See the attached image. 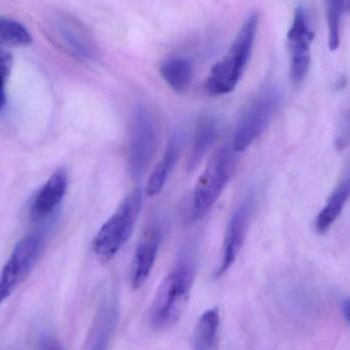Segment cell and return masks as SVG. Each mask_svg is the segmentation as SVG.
<instances>
[{
    "label": "cell",
    "mask_w": 350,
    "mask_h": 350,
    "mask_svg": "<svg viewBox=\"0 0 350 350\" xmlns=\"http://www.w3.org/2000/svg\"><path fill=\"white\" fill-rule=\"evenodd\" d=\"M343 312H345V318L347 319L350 324V299L347 300L343 304Z\"/></svg>",
    "instance_id": "cb8c5ba5"
},
{
    "label": "cell",
    "mask_w": 350,
    "mask_h": 350,
    "mask_svg": "<svg viewBox=\"0 0 350 350\" xmlns=\"http://www.w3.org/2000/svg\"><path fill=\"white\" fill-rule=\"evenodd\" d=\"M161 243V230L150 228L139 241L131 263V282L133 289L137 290L145 285L151 275L157 259Z\"/></svg>",
    "instance_id": "7c38bea8"
},
{
    "label": "cell",
    "mask_w": 350,
    "mask_h": 350,
    "mask_svg": "<svg viewBox=\"0 0 350 350\" xmlns=\"http://www.w3.org/2000/svg\"><path fill=\"white\" fill-rule=\"evenodd\" d=\"M67 189V172L64 168H57L33 196L30 204L31 217L39 220L51 215L63 201Z\"/></svg>",
    "instance_id": "4fadbf2b"
},
{
    "label": "cell",
    "mask_w": 350,
    "mask_h": 350,
    "mask_svg": "<svg viewBox=\"0 0 350 350\" xmlns=\"http://www.w3.org/2000/svg\"><path fill=\"white\" fill-rule=\"evenodd\" d=\"M42 238L27 234L21 239L0 273V306L10 297L32 271L42 251Z\"/></svg>",
    "instance_id": "ba28073f"
},
{
    "label": "cell",
    "mask_w": 350,
    "mask_h": 350,
    "mask_svg": "<svg viewBox=\"0 0 350 350\" xmlns=\"http://www.w3.org/2000/svg\"><path fill=\"white\" fill-rule=\"evenodd\" d=\"M14 59L8 51L0 49V112L6 104V82L12 72Z\"/></svg>",
    "instance_id": "44dd1931"
},
{
    "label": "cell",
    "mask_w": 350,
    "mask_h": 350,
    "mask_svg": "<svg viewBox=\"0 0 350 350\" xmlns=\"http://www.w3.org/2000/svg\"><path fill=\"white\" fill-rule=\"evenodd\" d=\"M40 350H64L61 343L51 335L45 334L40 339Z\"/></svg>",
    "instance_id": "603a6c76"
},
{
    "label": "cell",
    "mask_w": 350,
    "mask_h": 350,
    "mask_svg": "<svg viewBox=\"0 0 350 350\" xmlns=\"http://www.w3.org/2000/svg\"><path fill=\"white\" fill-rule=\"evenodd\" d=\"M119 321V304L115 294L100 300L86 340V350H109Z\"/></svg>",
    "instance_id": "8fae6325"
},
{
    "label": "cell",
    "mask_w": 350,
    "mask_h": 350,
    "mask_svg": "<svg viewBox=\"0 0 350 350\" xmlns=\"http://www.w3.org/2000/svg\"><path fill=\"white\" fill-rule=\"evenodd\" d=\"M179 153H180V139L178 137H174L168 144L161 160L154 168L153 172L148 179L147 187H146V195L148 197H156L161 193L162 189L165 187L168 177L176 165Z\"/></svg>",
    "instance_id": "5bb4252c"
},
{
    "label": "cell",
    "mask_w": 350,
    "mask_h": 350,
    "mask_svg": "<svg viewBox=\"0 0 350 350\" xmlns=\"http://www.w3.org/2000/svg\"><path fill=\"white\" fill-rule=\"evenodd\" d=\"M159 122L149 107H135L129 124L127 166L133 179H139L155 157L159 145Z\"/></svg>",
    "instance_id": "8992f818"
},
{
    "label": "cell",
    "mask_w": 350,
    "mask_h": 350,
    "mask_svg": "<svg viewBox=\"0 0 350 350\" xmlns=\"http://www.w3.org/2000/svg\"><path fill=\"white\" fill-rule=\"evenodd\" d=\"M314 32L308 22V12L298 6L294 12L293 22L287 34L290 55V77L296 85L301 84L310 71L312 61V43Z\"/></svg>",
    "instance_id": "9c48e42d"
},
{
    "label": "cell",
    "mask_w": 350,
    "mask_h": 350,
    "mask_svg": "<svg viewBox=\"0 0 350 350\" xmlns=\"http://www.w3.org/2000/svg\"><path fill=\"white\" fill-rule=\"evenodd\" d=\"M143 207V191H131L116 211L103 224L92 241V249L100 261L111 260L131 239Z\"/></svg>",
    "instance_id": "277c9868"
},
{
    "label": "cell",
    "mask_w": 350,
    "mask_h": 350,
    "mask_svg": "<svg viewBox=\"0 0 350 350\" xmlns=\"http://www.w3.org/2000/svg\"><path fill=\"white\" fill-rule=\"evenodd\" d=\"M345 3V14H350V0H343Z\"/></svg>",
    "instance_id": "d4e9b609"
},
{
    "label": "cell",
    "mask_w": 350,
    "mask_h": 350,
    "mask_svg": "<svg viewBox=\"0 0 350 350\" xmlns=\"http://www.w3.org/2000/svg\"><path fill=\"white\" fill-rule=\"evenodd\" d=\"M253 198L249 197L237 208L226 226L222 244L221 256L215 278H220L234 265L246 240L253 211Z\"/></svg>",
    "instance_id": "30bf717a"
},
{
    "label": "cell",
    "mask_w": 350,
    "mask_h": 350,
    "mask_svg": "<svg viewBox=\"0 0 350 350\" xmlns=\"http://www.w3.org/2000/svg\"><path fill=\"white\" fill-rule=\"evenodd\" d=\"M217 123L213 117H203L196 127L193 146L189 153L187 170L193 172L213 146L217 137Z\"/></svg>",
    "instance_id": "9a60e30c"
},
{
    "label": "cell",
    "mask_w": 350,
    "mask_h": 350,
    "mask_svg": "<svg viewBox=\"0 0 350 350\" xmlns=\"http://www.w3.org/2000/svg\"><path fill=\"white\" fill-rule=\"evenodd\" d=\"M236 167L234 151L230 146L219 148L200 175L191 196L189 221L203 217L219 199Z\"/></svg>",
    "instance_id": "3957f363"
},
{
    "label": "cell",
    "mask_w": 350,
    "mask_h": 350,
    "mask_svg": "<svg viewBox=\"0 0 350 350\" xmlns=\"http://www.w3.org/2000/svg\"><path fill=\"white\" fill-rule=\"evenodd\" d=\"M220 314L217 308L203 312L193 331V350L217 349Z\"/></svg>",
    "instance_id": "e0dca14e"
},
{
    "label": "cell",
    "mask_w": 350,
    "mask_h": 350,
    "mask_svg": "<svg viewBox=\"0 0 350 350\" xmlns=\"http://www.w3.org/2000/svg\"><path fill=\"white\" fill-rule=\"evenodd\" d=\"M193 278L195 269L187 260L177 263L164 278L150 310L152 328L167 330L180 320L191 296Z\"/></svg>",
    "instance_id": "7a4b0ae2"
},
{
    "label": "cell",
    "mask_w": 350,
    "mask_h": 350,
    "mask_svg": "<svg viewBox=\"0 0 350 350\" xmlns=\"http://www.w3.org/2000/svg\"><path fill=\"white\" fill-rule=\"evenodd\" d=\"M42 28L53 46L76 61L90 63L98 55V45L92 31L71 14L53 12L45 18Z\"/></svg>",
    "instance_id": "5b68a950"
},
{
    "label": "cell",
    "mask_w": 350,
    "mask_h": 350,
    "mask_svg": "<svg viewBox=\"0 0 350 350\" xmlns=\"http://www.w3.org/2000/svg\"><path fill=\"white\" fill-rule=\"evenodd\" d=\"M345 14L343 0H327L329 28V49L335 51L340 45L341 18Z\"/></svg>",
    "instance_id": "ffe728a7"
},
{
    "label": "cell",
    "mask_w": 350,
    "mask_h": 350,
    "mask_svg": "<svg viewBox=\"0 0 350 350\" xmlns=\"http://www.w3.org/2000/svg\"><path fill=\"white\" fill-rule=\"evenodd\" d=\"M350 198V174L347 175L333 191L322 211L317 216L316 230L320 234L328 232L333 226L341 212L345 209Z\"/></svg>",
    "instance_id": "2e32d148"
},
{
    "label": "cell",
    "mask_w": 350,
    "mask_h": 350,
    "mask_svg": "<svg viewBox=\"0 0 350 350\" xmlns=\"http://www.w3.org/2000/svg\"><path fill=\"white\" fill-rule=\"evenodd\" d=\"M282 102L281 92L273 86L261 90L241 117L232 148L234 153L248 149L269 127Z\"/></svg>",
    "instance_id": "52a82bcc"
},
{
    "label": "cell",
    "mask_w": 350,
    "mask_h": 350,
    "mask_svg": "<svg viewBox=\"0 0 350 350\" xmlns=\"http://www.w3.org/2000/svg\"><path fill=\"white\" fill-rule=\"evenodd\" d=\"M160 73L174 92L183 94L191 84L193 68L187 59H170L162 64Z\"/></svg>",
    "instance_id": "ac0fdd59"
},
{
    "label": "cell",
    "mask_w": 350,
    "mask_h": 350,
    "mask_svg": "<svg viewBox=\"0 0 350 350\" xmlns=\"http://www.w3.org/2000/svg\"><path fill=\"white\" fill-rule=\"evenodd\" d=\"M32 37L26 27L12 18L0 16V49L28 46Z\"/></svg>",
    "instance_id": "d6986e66"
},
{
    "label": "cell",
    "mask_w": 350,
    "mask_h": 350,
    "mask_svg": "<svg viewBox=\"0 0 350 350\" xmlns=\"http://www.w3.org/2000/svg\"><path fill=\"white\" fill-rule=\"evenodd\" d=\"M335 145L339 151L347 149L350 145V106L341 119L335 139Z\"/></svg>",
    "instance_id": "7402d4cb"
},
{
    "label": "cell",
    "mask_w": 350,
    "mask_h": 350,
    "mask_svg": "<svg viewBox=\"0 0 350 350\" xmlns=\"http://www.w3.org/2000/svg\"><path fill=\"white\" fill-rule=\"evenodd\" d=\"M258 22V14L251 12L243 23L226 57L212 67L205 83L206 92L210 96L230 94L238 85L252 53Z\"/></svg>",
    "instance_id": "6da1fadb"
}]
</instances>
